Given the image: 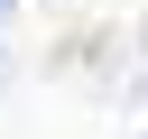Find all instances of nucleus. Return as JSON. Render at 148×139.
Returning <instances> with one entry per match:
<instances>
[{
  "label": "nucleus",
  "instance_id": "nucleus-1",
  "mask_svg": "<svg viewBox=\"0 0 148 139\" xmlns=\"http://www.w3.org/2000/svg\"><path fill=\"white\" fill-rule=\"evenodd\" d=\"M0 9H9V0H0Z\"/></svg>",
  "mask_w": 148,
  "mask_h": 139
}]
</instances>
